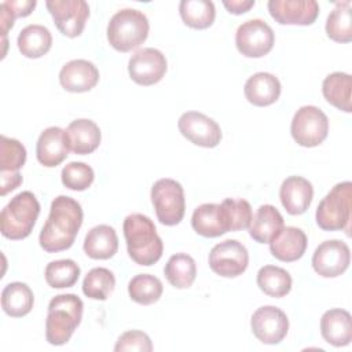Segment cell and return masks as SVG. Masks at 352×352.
Instances as JSON below:
<instances>
[{
  "label": "cell",
  "instance_id": "cell-13",
  "mask_svg": "<svg viewBox=\"0 0 352 352\" xmlns=\"http://www.w3.org/2000/svg\"><path fill=\"white\" fill-rule=\"evenodd\" d=\"M351 263L349 246L340 239L322 242L312 254V267L323 278H336L344 274Z\"/></svg>",
  "mask_w": 352,
  "mask_h": 352
},
{
  "label": "cell",
  "instance_id": "cell-18",
  "mask_svg": "<svg viewBox=\"0 0 352 352\" xmlns=\"http://www.w3.org/2000/svg\"><path fill=\"white\" fill-rule=\"evenodd\" d=\"M69 143L66 132L59 126H48L44 129L36 144L37 161L45 168H55L69 155Z\"/></svg>",
  "mask_w": 352,
  "mask_h": 352
},
{
  "label": "cell",
  "instance_id": "cell-22",
  "mask_svg": "<svg viewBox=\"0 0 352 352\" xmlns=\"http://www.w3.org/2000/svg\"><path fill=\"white\" fill-rule=\"evenodd\" d=\"M320 333L326 342L333 346H346L352 341L351 314L341 308L326 311L320 319Z\"/></svg>",
  "mask_w": 352,
  "mask_h": 352
},
{
  "label": "cell",
  "instance_id": "cell-37",
  "mask_svg": "<svg viewBox=\"0 0 352 352\" xmlns=\"http://www.w3.org/2000/svg\"><path fill=\"white\" fill-rule=\"evenodd\" d=\"M26 162L25 146L12 138H0V172H19Z\"/></svg>",
  "mask_w": 352,
  "mask_h": 352
},
{
  "label": "cell",
  "instance_id": "cell-19",
  "mask_svg": "<svg viewBox=\"0 0 352 352\" xmlns=\"http://www.w3.org/2000/svg\"><path fill=\"white\" fill-rule=\"evenodd\" d=\"M99 81V70L87 59H73L59 72V82L69 92L91 91Z\"/></svg>",
  "mask_w": 352,
  "mask_h": 352
},
{
  "label": "cell",
  "instance_id": "cell-41",
  "mask_svg": "<svg viewBox=\"0 0 352 352\" xmlns=\"http://www.w3.org/2000/svg\"><path fill=\"white\" fill-rule=\"evenodd\" d=\"M1 4L7 7V10L11 12L14 18H19V16L30 15L37 1L36 0H6Z\"/></svg>",
  "mask_w": 352,
  "mask_h": 352
},
{
  "label": "cell",
  "instance_id": "cell-26",
  "mask_svg": "<svg viewBox=\"0 0 352 352\" xmlns=\"http://www.w3.org/2000/svg\"><path fill=\"white\" fill-rule=\"evenodd\" d=\"M283 227V217L280 212L275 206L265 204L258 206L252 217L249 235L258 243H270Z\"/></svg>",
  "mask_w": 352,
  "mask_h": 352
},
{
  "label": "cell",
  "instance_id": "cell-39",
  "mask_svg": "<svg viewBox=\"0 0 352 352\" xmlns=\"http://www.w3.org/2000/svg\"><path fill=\"white\" fill-rule=\"evenodd\" d=\"M221 205L226 208L231 231H239L249 228L253 213L252 206L246 199L242 198H226Z\"/></svg>",
  "mask_w": 352,
  "mask_h": 352
},
{
  "label": "cell",
  "instance_id": "cell-33",
  "mask_svg": "<svg viewBox=\"0 0 352 352\" xmlns=\"http://www.w3.org/2000/svg\"><path fill=\"white\" fill-rule=\"evenodd\" d=\"M327 37L337 43L352 40V4L351 1L337 3L326 21Z\"/></svg>",
  "mask_w": 352,
  "mask_h": 352
},
{
  "label": "cell",
  "instance_id": "cell-27",
  "mask_svg": "<svg viewBox=\"0 0 352 352\" xmlns=\"http://www.w3.org/2000/svg\"><path fill=\"white\" fill-rule=\"evenodd\" d=\"M16 44L23 56L37 59L51 50L52 36L51 32L43 25H28L19 32Z\"/></svg>",
  "mask_w": 352,
  "mask_h": 352
},
{
  "label": "cell",
  "instance_id": "cell-21",
  "mask_svg": "<svg viewBox=\"0 0 352 352\" xmlns=\"http://www.w3.org/2000/svg\"><path fill=\"white\" fill-rule=\"evenodd\" d=\"M307 243V235L301 228L287 226L270 242V252L279 261L292 263L304 256Z\"/></svg>",
  "mask_w": 352,
  "mask_h": 352
},
{
  "label": "cell",
  "instance_id": "cell-43",
  "mask_svg": "<svg viewBox=\"0 0 352 352\" xmlns=\"http://www.w3.org/2000/svg\"><path fill=\"white\" fill-rule=\"evenodd\" d=\"M223 6L230 14L241 15L248 12L254 6V0H224Z\"/></svg>",
  "mask_w": 352,
  "mask_h": 352
},
{
  "label": "cell",
  "instance_id": "cell-8",
  "mask_svg": "<svg viewBox=\"0 0 352 352\" xmlns=\"http://www.w3.org/2000/svg\"><path fill=\"white\" fill-rule=\"evenodd\" d=\"M290 133L302 147H316L327 138L329 118L316 106H301L293 116Z\"/></svg>",
  "mask_w": 352,
  "mask_h": 352
},
{
  "label": "cell",
  "instance_id": "cell-35",
  "mask_svg": "<svg viewBox=\"0 0 352 352\" xmlns=\"http://www.w3.org/2000/svg\"><path fill=\"white\" fill-rule=\"evenodd\" d=\"M116 278L114 274L104 268L96 267L92 268L82 280V293L92 300L104 301L114 290Z\"/></svg>",
  "mask_w": 352,
  "mask_h": 352
},
{
  "label": "cell",
  "instance_id": "cell-12",
  "mask_svg": "<svg viewBox=\"0 0 352 352\" xmlns=\"http://www.w3.org/2000/svg\"><path fill=\"white\" fill-rule=\"evenodd\" d=\"M168 69L165 55L157 48L138 50L128 62L129 77L139 85H154L162 80Z\"/></svg>",
  "mask_w": 352,
  "mask_h": 352
},
{
  "label": "cell",
  "instance_id": "cell-2",
  "mask_svg": "<svg viewBox=\"0 0 352 352\" xmlns=\"http://www.w3.org/2000/svg\"><path fill=\"white\" fill-rule=\"evenodd\" d=\"M129 257L139 265L155 264L164 252V243L153 220L142 213L128 214L122 224Z\"/></svg>",
  "mask_w": 352,
  "mask_h": 352
},
{
  "label": "cell",
  "instance_id": "cell-11",
  "mask_svg": "<svg viewBox=\"0 0 352 352\" xmlns=\"http://www.w3.org/2000/svg\"><path fill=\"white\" fill-rule=\"evenodd\" d=\"M249 265V253L236 239H226L214 245L209 253L210 270L224 278L242 275Z\"/></svg>",
  "mask_w": 352,
  "mask_h": 352
},
{
  "label": "cell",
  "instance_id": "cell-34",
  "mask_svg": "<svg viewBox=\"0 0 352 352\" xmlns=\"http://www.w3.org/2000/svg\"><path fill=\"white\" fill-rule=\"evenodd\" d=\"M162 282L150 274H139L133 276L128 283L129 297L140 305H150L157 302L162 296Z\"/></svg>",
  "mask_w": 352,
  "mask_h": 352
},
{
  "label": "cell",
  "instance_id": "cell-7",
  "mask_svg": "<svg viewBox=\"0 0 352 352\" xmlns=\"http://www.w3.org/2000/svg\"><path fill=\"white\" fill-rule=\"evenodd\" d=\"M151 202L157 219L164 226H176L183 220L186 212L184 190L173 179H158L151 187Z\"/></svg>",
  "mask_w": 352,
  "mask_h": 352
},
{
  "label": "cell",
  "instance_id": "cell-3",
  "mask_svg": "<svg viewBox=\"0 0 352 352\" xmlns=\"http://www.w3.org/2000/svg\"><path fill=\"white\" fill-rule=\"evenodd\" d=\"M84 304L76 294H58L48 304L45 338L51 345H63L73 336L82 319Z\"/></svg>",
  "mask_w": 352,
  "mask_h": 352
},
{
  "label": "cell",
  "instance_id": "cell-6",
  "mask_svg": "<svg viewBox=\"0 0 352 352\" xmlns=\"http://www.w3.org/2000/svg\"><path fill=\"white\" fill-rule=\"evenodd\" d=\"M352 183H337L319 202L315 219L319 228L324 231L345 230L349 235Z\"/></svg>",
  "mask_w": 352,
  "mask_h": 352
},
{
  "label": "cell",
  "instance_id": "cell-16",
  "mask_svg": "<svg viewBox=\"0 0 352 352\" xmlns=\"http://www.w3.org/2000/svg\"><path fill=\"white\" fill-rule=\"evenodd\" d=\"M270 15L280 25H312L319 15L315 0H270Z\"/></svg>",
  "mask_w": 352,
  "mask_h": 352
},
{
  "label": "cell",
  "instance_id": "cell-20",
  "mask_svg": "<svg viewBox=\"0 0 352 352\" xmlns=\"http://www.w3.org/2000/svg\"><path fill=\"white\" fill-rule=\"evenodd\" d=\"M279 198L289 214H302L312 202L314 187L311 182L302 176H289L279 188Z\"/></svg>",
  "mask_w": 352,
  "mask_h": 352
},
{
  "label": "cell",
  "instance_id": "cell-30",
  "mask_svg": "<svg viewBox=\"0 0 352 352\" xmlns=\"http://www.w3.org/2000/svg\"><path fill=\"white\" fill-rule=\"evenodd\" d=\"M165 278L176 289L190 287L197 276L195 260L187 253H176L169 257L164 268Z\"/></svg>",
  "mask_w": 352,
  "mask_h": 352
},
{
  "label": "cell",
  "instance_id": "cell-1",
  "mask_svg": "<svg viewBox=\"0 0 352 352\" xmlns=\"http://www.w3.org/2000/svg\"><path fill=\"white\" fill-rule=\"evenodd\" d=\"M81 205L67 195H59L51 202L48 219L41 228L38 242L48 253L69 249L82 224Z\"/></svg>",
  "mask_w": 352,
  "mask_h": 352
},
{
  "label": "cell",
  "instance_id": "cell-9",
  "mask_svg": "<svg viewBox=\"0 0 352 352\" xmlns=\"http://www.w3.org/2000/svg\"><path fill=\"white\" fill-rule=\"evenodd\" d=\"M275 44V33L263 19H249L241 23L235 33V45L246 58H261Z\"/></svg>",
  "mask_w": 352,
  "mask_h": 352
},
{
  "label": "cell",
  "instance_id": "cell-24",
  "mask_svg": "<svg viewBox=\"0 0 352 352\" xmlns=\"http://www.w3.org/2000/svg\"><path fill=\"white\" fill-rule=\"evenodd\" d=\"M280 88L278 77L267 72H258L246 80L243 92L249 103L257 107H265L279 99Z\"/></svg>",
  "mask_w": 352,
  "mask_h": 352
},
{
  "label": "cell",
  "instance_id": "cell-10",
  "mask_svg": "<svg viewBox=\"0 0 352 352\" xmlns=\"http://www.w3.org/2000/svg\"><path fill=\"white\" fill-rule=\"evenodd\" d=\"M47 10L50 11L58 30L70 38L78 37L85 22L89 18V6L84 0H47Z\"/></svg>",
  "mask_w": 352,
  "mask_h": 352
},
{
  "label": "cell",
  "instance_id": "cell-38",
  "mask_svg": "<svg viewBox=\"0 0 352 352\" xmlns=\"http://www.w3.org/2000/svg\"><path fill=\"white\" fill-rule=\"evenodd\" d=\"M95 179L94 169L85 162H69L60 172V180L63 186L73 191L87 190Z\"/></svg>",
  "mask_w": 352,
  "mask_h": 352
},
{
  "label": "cell",
  "instance_id": "cell-15",
  "mask_svg": "<svg viewBox=\"0 0 352 352\" xmlns=\"http://www.w3.org/2000/svg\"><path fill=\"white\" fill-rule=\"evenodd\" d=\"M250 327L254 337L263 344H279L289 331V319L286 314L274 305H264L254 311L250 319Z\"/></svg>",
  "mask_w": 352,
  "mask_h": 352
},
{
  "label": "cell",
  "instance_id": "cell-25",
  "mask_svg": "<svg viewBox=\"0 0 352 352\" xmlns=\"http://www.w3.org/2000/svg\"><path fill=\"white\" fill-rule=\"evenodd\" d=\"M84 252L94 260L111 258L118 250V236L113 227L99 224L91 228L84 239Z\"/></svg>",
  "mask_w": 352,
  "mask_h": 352
},
{
  "label": "cell",
  "instance_id": "cell-4",
  "mask_svg": "<svg viewBox=\"0 0 352 352\" xmlns=\"http://www.w3.org/2000/svg\"><path fill=\"white\" fill-rule=\"evenodd\" d=\"M40 204L30 191H22L11 198L0 213V230L3 236L19 241L30 235L37 217Z\"/></svg>",
  "mask_w": 352,
  "mask_h": 352
},
{
  "label": "cell",
  "instance_id": "cell-14",
  "mask_svg": "<svg viewBox=\"0 0 352 352\" xmlns=\"http://www.w3.org/2000/svg\"><path fill=\"white\" fill-rule=\"evenodd\" d=\"M177 128L187 140L201 147L213 148L221 140L220 125L199 111L183 113L177 121Z\"/></svg>",
  "mask_w": 352,
  "mask_h": 352
},
{
  "label": "cell",
  "instance_id": "cell-31",
  "mask_svg": "<svg viewBox=\"0 0 352 352\" xmlns=\"http://www.w3.org/2000/svg\"><path fill=\"white\" fill-rule=\"evenodd\" d=\"M292 283L290 274L282 267L264 265L257 272V286L270 297H285L292 290Z\"/></svg>",
  "mask_w": 352,
  "mask_h": 352
},
{
  "label": "cell",
  "instance_id": "cell-40",
  "mask_svg": "<svg viewBox=\"0 0 352 352\" xmlns=\"http://www.w3.org/2000/svg\"><path fill=\"white\" fill-rule=\"evenodd\" d=\"M116 352H124V351H139V352H151L153 351V342L150 337L140 331V330H129L122 333L116 345Z\"/></svg>",
  "mask_w": 352,
  "mask_h": 352
},
{
  "label": "cell",
  "instance_id": "cell-23",
  "mask_svg": "<svg viewBox=\"0 0 352 352\" xmlns=\"http://www.w3.org/2000/svg\"><path fill=\"white\" fill-rule=\"evenodd\" d=\"M65 132L70 151L78 155L91 154L99 147L102 140L99 126L92 120L87 118L72 121Z\"/></svg>",
  "mask_w": 352,
  "mask_h": 352
},
{
  "label": "cell",
  "instance_id": "cell-5",
  "mask_svg": "<svg viewBox=\"0 0 352 352\" xmlns=\"http://www.w3.org/2000/svg\"><path fill=\"white\" fill-rule=\"evenodd\" d=\"M147 16L133 8L117 11L107 25V40L120 52H129L142 45L148 36Z\"/></svg>",
  "mask_w": 352,
  "mask_h": 352
},
{
  "label": "cell",
  "instance_id": "cell-28",
  "mask_svg": "<svg viewBox=\"0 0 352 352\" xmlns=\"http://www.w3.org/2000/svg\"><path fill=\"white\" fill-rule=\"evenodd\" d=\"M34 304L32 289L23 282H11L1 292V308L11 318L28 315Z\"/></svg>",
  "mask_w": 352,
  "mask_h": 352
},
{
  "label": "cell",
  "instance_id": "cell-32",
  "mask_svg": "<svg viewBox=\"0 0 352 352\" xmlns=\"http://www.w3.org/2000/svg\"><path fill=\"white\" fill-rule=\"evenodd\" d=\"M179 14L187 26L201 30L212 26L216 18V8L209 0H182Z\"/></svg>",
  "mask_w": 352,
  "mask_h": 352
},
{
  "label": "cell",
  "instance_id": "cell-29",
  "mask_svg": "<svg viewBox=\"0 0 352 352\" xmlns=\"http://www.w3.org/2000/svg\"><path fill=\"white\" fill-rule=\"evenodd\" d=\"M351 89L352 78L351 74L344 72H334L329 74L322 84V94L324 99L341 111L351 113Z\"/></svg>",
  "mask_w": 352,
  "mask_h": 352
},
{
  "label": "cell",
  "instance_id": "cell-36",
  "mask_svg": "<svg viewBox=\"0 0 352 352\" xmlns=\"http://www.w3.org/2000/svg\"><path fill=\"white\" fill-rule=\"evenodd\" d=\"M80 267L74 260L62 258L51 261L45 267V282L54 289L72 287L80 278Z\"/></svg>",
  "mask_w": 352,
  "mask_h": 352
},
{
  "label": "cell",
  "instance_id": "cell-17",
  "mask_svg": "<svg viewBox=\"0 0 352 352\" xmlns=\"http://www.w3.org/2000/svg\"><path fill=\"white\" fill-rule=\"evenodd\" d=\"M194 231L205 238H216L231 231L226 208L221 204H202L191 216Z\"/></svg>",
  "mask_w": 352,
  "mask_h": 352
},
{
  "label": "cell",
  "instance_id": "cell-42",
  "mask_svg": "<svg viewBox=\"0 0 352 352\" xmlns=\"http://www.w3.org/2000/svg\"><path fill=\"white\" fill-rule=\"evenodd\" d=\"M1 176V186H0V195L4 197L10 191L15 190L22 183V176L19 172H0Z\"/></svg>",
  "mask_w": 352,
  "mask_h": 352
}]
</instances>
